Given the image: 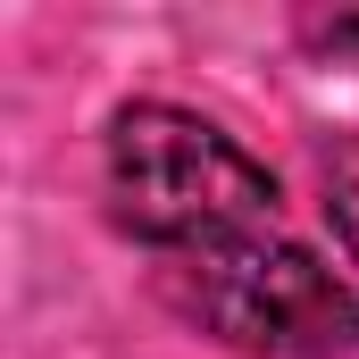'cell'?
Listing matches in <instances>:
<instances>
[{"label":"cell","mask_w":359,"mask_h":359,"mask_svg":"<svg viewBox=\"0 0 359 359\" xmlns=\"http://www.w3.org/2000/svg\"><path fill=\"white\" fill-rule=\"evenodd\" d=\"M109 201L117 226L159 243V251H226V243H259L276 226V184L259 159H243L217 126L184 117V109H126L109 126Z\"/></svg>","instance_id":"1"},{"label":"cell","mask_w":359,"mask_h":359,"mask_svg":"<svg viewBox=\"0 0 359 359\" xmlns=\"http://www.w3.org/2000/svg\"><path fill=\"white\" fill-rule=\"evenodd\" d=\"M176 301L234 351H276V359H326L359 351V292L334 284L309 251L292 243H226L192 251L176 268Z\"/></svg>","instance_id":"2"},{"label":"cell","mask_w":359,"mask_h":359,"mask_svg":"<svg viewBox=\"0 0 359 359\" xmlns=\"http://www.w3.org/2000/svg\"><path fill=\"white\" fill-rule=\"evenodd\" d=\"M326 209H334L343 243L359 251V142H343V151H334V168H326Z\"/></svg>","instance_id":"3"},{"label":"cell","mask_w":359,"mask_h":359,"mask_svg":"<svg viewBox=\"0 0 359 359\" xmlns=\"http://www.w3.org/2000/svg\"><path fill=\"white\" fill-rule=\"evenodd\" d=\"M334 50H359V17H351V25H334Z\"/></svg>","instance_id":"4"}]
</instances>
